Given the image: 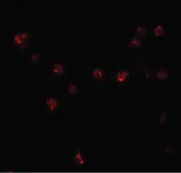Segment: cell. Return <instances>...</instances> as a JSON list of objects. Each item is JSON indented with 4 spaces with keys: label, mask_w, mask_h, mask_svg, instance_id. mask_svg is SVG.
Segmentation results:
<instances>
[{
    "label": "cell",
    "mask_w": 181,
    "mask_h": 173,
    "mask_svg": "<svg viewBox=\"0 0 181 173\" xmlns=\"http://www.w3.org/2000/svg\"><path fill=\"white\" fill-rule=\"evenodd\" d=\"M92 76L96 80H101L104 79V71L102 68L97 67L92 71Z\"/></svg>",
    "instance_id": "cell-3"
},
{
    "label": "cell",
    "mask_w": 181,
    "mask_h": 173,
    "mask_svg": "<svg viewBox=\"0 0 181 173\" xmlns=\"http://www.w3.org/2000/svg\"><path fill=\"white\" fill-rule=\"evenodd\" d=\"M127 78V74L125 71H120L117 74V79L119 82H123L126 80Z\"/></svg>",
    "instance_id": "cell-8"
},
{
    "label": "cell",
    "mask_w": 181,
    "mask_h": 173,
    "mask_svg": "<svg viewBox=\"0 0 181 173\" xmlns=\"http://www.w3.org/2000/svg\"><path fill=\"white\" fill-rule=\"evenodd\" d=\"M45 106L50 112L55 111L59 106V100L56 97H49L45 98Z\"/></svg>",
    "instance_id": "cell-2"
},
{
    "label": "cell",
    "mask_w": 181,
    "mask_h": 173,
    "mask_svg": "<svg viewBox=\"0 0 181 173\" xmlns=\"http://www.w3.org/2000/svg\"><path fill=\"white\" fill-rule=\"evenodd\" d=\"M164 28L161 25H158L154 29V34L156 36H159L164 33Z\"/></svg>",
    "instance_id": "cell-9"
},
{
    "label": "cell",
    "mask_w": 181,
    "mask_h": 173,
    "mask_svg": "<svg viewBox=\"0 0 181 173\" xmlns=\"http://www.w3.org/2000/svg\"><path fill=\"white\" fill-rule=\"evenodd\" d=\"M137 33L139 35H144L145 33V29L143 27H139L137 29Z\"/></svg>",
    "instance_id": "cell-13"
},
{
    "label": "cell",
    "mask_w": 181,
    "mask_h": 173,
    "mask_svg": "<svg viewBox=\"0 0 181 173\" xmlns=\"http://www.w3.org/2000/svg\"><path fill=\"white\" fill-rule=\"evenodd\" d=\"M167 115L166 113H162V115L161 116V118L159 119V122L161 123H164L166 121V118H167Z\"/></svg>",
    "instance_id": "cell-12"
},
{
    "label": "cell",
    "mask_w": 181,
    "mask_h": 173,
    "mask_svg": "<svg viewBox=\"0 0 181 173\" xmlns=\"http://www.w3.org/2000/svg\"><path fill=\"white\" fill-rule=\"evenodd\" d=\"M130 45L131 46H134V47H139L141 45V42H140V41H139V40L138 38H133L132 40H131V42L130 43Z\"/></svg>",
    "instance_id": "cell-11"
},
{
    "label": "cell",
    "mask_w": 181,
    "mask_h": 173,
    "mask_svg": "<svg viewBox=\"0 0 181 173\" xmlns=\"http://www.w3.org/2000/svg\"><path fill=\"white\" fill-rule=\"evenodd\" d=\"M68 92L71 96H75L79 92L77 85L74 83H70L68 85Z\"/></svg>",
    "instance_id": "cell-5"
},
{
    "label": "cell",
    "mask_w": 181,
    "mask_h": 173,
    "mask_svg": "<svg viewBox=\"0 0 181 173\" xmlns=\"http://www.w3.org/2000/svg\"><path fill=\"white\" fill-rule=\"evenodd\" d=\"M40 59H41L40 55L37 53H31L29 56V62L33 64H34V65L38 64V63H40Z\"/></svg>",
    "instance_id": "cell-6"
},
{
    "label": "cell",
    "mask_w": 181,
    "mask_h": 173,
    "mask_svg": "<svg viewBox=\"0 0 181 173\" xmlns=\"http://www.w3.org/2000/svg\"><path fill=\"white\" fill-rule=\"evenodd\" d=\"M65 72V67L61 63H54L53 68L52 72L55 76H62Z\"/></svg>",
    "instance_id": "cell-4"
},
{
    "label": "cell",
    "mask_w": 181,
    "mask_h": 173,
    "mask_svg": "<svg viewBox=\"0 0 181 173\" xmlns=\"http://www.w3.org/2000/svg\"><path fill=\"white\" fill-rule=\"evenodd\" d=\"M168 73L164 69H161L158 73V77L161 80H166L168 78Z\"/></svg>",
    "instance_id": "cell-10"
},
{
    "label": "cell",
    "mask_w": 181,
    "mask_h": 173,
    "mask_svg": "<svg viewBox=\"0 0 181 173\" xmlns=\"http://www.w3.org/2000/svg\"><path fill=\"white\" fill-rule=\"evenodd\" d=\"M81 154L80 150H78L77 152L76 153V155L74 156V161L76 162V163H79V165H84L85 163V160H84V158L82 157Z\"/></svg>",
    "instance_id": "cell-7"
},
{
    "label": "cell",
    "mask_w": 181,
    "mask_h": 173,
    "mask_svg": "<svg viewBox=\"0 0 181 173\" xmlns=\"http://www.w3.org/2000/svg\"><path fill=\"white\" fill-rule=\"evenodd\" d=\"M12 43L18 48H25L30 40V34L27 31L16 32L12 36Z\"/></svg>",
    "instance_id": "cell-1"
}]
</instances>
